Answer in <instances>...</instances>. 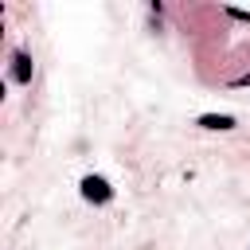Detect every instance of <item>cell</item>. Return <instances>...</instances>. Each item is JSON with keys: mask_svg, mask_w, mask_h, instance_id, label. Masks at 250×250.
I'll list each match as a JSON object with an SVG mask.
<instances>
[{"mask_svg": "<svg viewBox=\"0 0 250 250\" xmlns=\"http://www.w3.org/2000/svg\"><path fill=\"white\" fill-rule=\"evenodd\" d=\"M82 199L86 203H109L113 199V188L105 176H82Z\"/></svg>", "mask_w": 250, "mask_h": 250, "instance_id": "obj_1", "label": "cell"}, {"mask_svg": "<svg viewBox=\"0 0 250 250\" xmlns=\"http://www.w3.org/2000/svg\"><path fill=\"white\" fill-rule=\"evenodd\" d=\"M12 62H16V70H12L16 82H31V55H27V51H16Z\"/></svg>", "mask_w": 250, "mask_h": 250, "instance_id": "obj_2", "label": "cell"}, {"mask_svg": "<svg viewBox=\"0 0 250 250\" xmlns=\"http://www.w3.org/2000/svg\"><path fill=\"white\" fill-rule=\"evenodd\" d=\"M199 125H203V129H234V117H230V113H203Z\"/></svg>", "mask_w": 250, "mask_h": 250, "instance_id": "obj_3", "label": "cell"}]
</instances>
